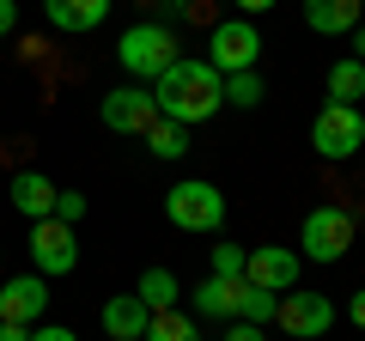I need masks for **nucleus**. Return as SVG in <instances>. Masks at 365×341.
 <instances>
[{
  "instance_id": "nucleus-1",
  "label": "nucleus",
  "mask_w": 365,
  "mask_h": 341,
  "mask_svg": "<svg viewBox=\"0 0 365 341\" xmlns=\"http://www.w3.org/2000/svg\"><path fill=\"white\" fill-rule=\"evenodd\" d=\"M153 98H158V116L165 122H207L213 110L225 104V79L213 73L207 61H195V55H177V61L165 67V73L153 79Z\"/></svg>"
},
{
  "instance_id": "nucleus-2",
  "label": "nucleus",
  "mask_w": 365,
  "mask_h": 341,
  "mask_svg": "<svg viewBox=\"0 0 365 341\" xmlns=\"http://www.w3.org/2000/svg\"><path fill=\"white\" fill-rule=\"evenodd\" d=\"M165 220L177 232H220L225 225V195L207 177H182L177 189H165Z\"/></svg>"
},
{
  "instance_id": "nucleus-3",
  "label": "nucleus",
  "mask_w": 365,
  "mask_h": 341,
  "mask_svg": "<svg viewBox=\"0 0 365 341\" xmlns=\"http://www.w3.org/2000/svg\"><path fill=\"white\" fill-rule=\"evenodd\" d=\"M116 61L128 67L134 79H158L170 61H177V31L170 25H134V31H122V43H116Z\"/></svg>"
},
{
  "instance_id": "nucleus-4",
  "label": "nucleus",
  "mask_w": 365,
  "mask_h": 341,
  "mask_svg": "<svg viewBox=\"0 0 365 341\" xmlns=\"http://www.w3.org/2000/svg\"><path fill=\"white\" fill-rule=\"evenodd\" d=\"M256 55H262L256 19H220V25L207 31V67H213L220 79H225V73H250Z\"/></svg>"
},
{
  "instance_id": "nucleus-5",
  "label": "nucleus",
  "mask_w": 365,
  "mask_h": 341,
  "mask_svg": "<svg viewBox=\"0 0 365 341\" xmlns=\"http://www.w3.org/2000/svg\"><path fill=\"white\" fill-rule=\"evenodd\" d=\"M311 146L323 158H353L365 146V116H359V104H323L317 110V122H311Z\"/></svg>"
},
{
  "instance_id": "nucleus-6",
  "label": "nucleus",
  "mask_w": 365,
  "mask_h": 341,
  "mask_svg": "<svg viewBox=\"0 0 365 341\" xmlns=\"http://www.w3.org/2000/svg\"><path fill=\"white\" fill-rule=\"evenodd\" d=\"M353 250V213L347 208H311L304 213V256L311 263H341Z\"/></svg>"
},
{
  "instance_id": "nucleus-7",
  "label": "nucleus",
  "mask_w": 365,
  "mask_h": 341,
  "mask_svg": "<svg viewBox=\"0 0 365 341\" xmlns=\"http://www.w3.org/2000/svg\"><path fill=\"white\" fill-rule=\"evenodd\" d=\"M98 116H104L110 134H146L158 122V98H153V86H116L98 104Z\"/></svg>"
},
{
  "instance_id": "nucleus-8",
  "label": "nucleus",
  "mask_w": 365,
  "mask_h": 341,
  "mask_svg": "<svg viewBox=\"0 0 365 341\" xmlns=\"http://www.w3.org/2000/svg\"><path fill=\"white\" fill-rule=\"evenodd\" d=\"M31 263H37V275H43V280L73 275V263H79L73 225H61V220H37V225H31Z\"/></svg>"
},
{
  "instance_id": "nucleus-9",
  "label": "nucleus",
  "mask_w": 365,
  "mask_h": 341,
  "mask_svg": "<svg viewBox=\"0 0 365 341\" xmlns=\"http://www.w3.org/2000/svg\"><path fill=\"white\" fill-rule=\"evenodd\" d=\"M274 323L287 329L292 341H317V335H329V323H335V305H329L323 292H280Z\"/></svg>"
},
{
  "instance_id": "nucleus-10",
  "label": "nucleus",
  "mask_w": 365,
  "mask_h": 341,
  "mask_svg": "<svg viewBox=\"0 0 365 341\" xmlns=\"http://www.w3.org/2000/svg\"><path fill=\"white\" fill-rule=\"evenodd\" d=\"M244 280L262 292H292L299 287V250H280V244H256L244 256Z\"/></svg>"
},
{
  "instance_id": "nucleus-11",
  "label": "nucleus",
  "mask_w": 365,
  "mask_h": 341,
  "mask_svg": "<svg viewBox=\"0 0 365 341\" xmlns=\"http://www.w3.org/2000/svg\"><path fill=\"white\" fill-rule=\"evenodd\" d=\"M49 311V280L43 275H13L6 287H0V323H37V317Z\"/></svg>"
},
{
  "instance_id": "nucleus-12",
  "label": "nucleus",
  "mask_w": 365,
  "mask_h": 341,
  "mask_svg": "<svg viewBox=\"0 0 365 341\" xmlns=\"http://www.w3.org/2000/svg\"><path fill=\"white\" fill-rule=\"evenodd\" d=\"M55 195H61V189H55L43 170H19V177H13V208L25 213L31 225H37V220H55Z\"/></svg>"
},
{
  "instance_id": "nucleus-13",
  "label": "nucleus",
  "mask_w": 365,
  "mask_h": 341,
  "mask_svg": "<svg viewBox=\"0 0 365 341\" xmlns=\"http://www.w3.org/2000/svg\"><path fill=\"white\" fill-rule=\"evenodd\" d=\"M43 13H49L55 31H98L110 19V0H43Z\"/></svg>"
},
{
  "instance_id": "nucleus-14",
  "label": "nucleus",
  "mask_w": 365,
  "mask_h": 341,
  "mask_svg": "<svg viewBox=\"0 0 365 341\" xmlns=\"http://www.w3.org/2000/svg\"><path fill=\"white\" fill-rule=\"evenodd\" d=\"M304 25L317 37H341V31L365 25V19H359V0H304Z\"/></svg>"
},
{
  "instance_id": "nucleus-15",
  "label": "nucleus",
  "mask_w": 365,
  "mask_h": 341,
  "mask_svg": "<svg viewBox=\"0 0 365 341\" xmlns=\"http://www.w3.org/2000/svg\"><path fill=\"white\" fill-rule=\"evenodd\" d=\"M146 317H153V311H146L134 292H122V299L104 305V335H110V341H140V335H146Z\"/></svg>"
},
{
  "instance_id": "nucleus-16",
  "label": "nucleus",
  "mask_w": 365,
  "mask_h": 341,
  "mask_svg": "<svg viewBox=\"0 0 365 341\" xmlns=\"http://www.w3.org/2000/svg\"><path fill=\"white\" fill-rule=\"evenodd\" d=\"M237 305H244V280L207 275L195 287V317H237Z\"/></svg>"
},
{
  "instance_id": "nucleus-17",
  "label": "nucleus",
  "mask_w": 365,
  "mask_h": 341,
  "mask_svg": "<svg viewBox=\"0 0 365 341\" xmlns=\"http://www.w3.org/2000/svg\"><path fill=\"white\" fill-rule=\"evenodd\" d=\"M140 341H201V323L189 311H177V305H170V311H153L146 317V335Z\"/></svg>"
},
{
  "instance_id": "nucleus-18",
  "label": "nucleus",
  "mask_w": 365,
  "mask_h": 341,
  "mask_svg": "<svg viewBox=\"0 0 365 341\" xmlns=\"http://www.w3.org/2000/svg\"><path fill=\"white\" fill-rule=\"evenodd\" d=\"M134 299H140L146 311H170V305H177V275H170V268H146L140 287H134Z\"/></svg>"
},
{
  "instance_id": "nucleus-19",
  "label": "nucleus",
  "mask_w": 365,
  "mask_h": 341,
  "mask_svg": "<svg viewBox=\"0 0 365 341\" xmlns=\"http://www.w3.org/2000/svg\"><path fill=\"white\" fill-rule=\"evenodd\" d=\"M365 98V61H335L329 67V104H353Z\"/></svg>"
},
{
  "instance_id": "nucleus-20",
  "label": "nucleus",
  "mask_w": 365,
  "mask_h": 341,
  "mask_svg": "<svg viewBox=\"0 0 365 341\" xmlns=\"http://www.w3.org/2000/svg\"><path fill=\"white\" fill-rule=\"evenodd\" d=\"M146 146H153V158H182V153H189V128L158 116L153 128H146Z\"/></svg>"
},
{
  "instance_id": "nucleus-21",
  "label": "nucleus",
  "mask_w": 365,
  "mask_h": 341,
  "mask_svg": "<svg viewBox=\"0 0 365 341\" xmlns=\"http://www.w3.org/2000/svg\"><path fill=\"white\" fill-rule=\"evenodd\" d=\"M262 98H268V86H262V73H256V67H250V73H225V104L256 110Z\"/></svg>"
},
{
  "instance_id": "nucleus-22",
  "label": "nucleus",
  "mask_w": 365,
  "mask_h": 341,
  "mask_svg": "<svg viewBox=\"0 0 365 341\" xmlns=\"http://www.w3.org/2000/svg\"><path fill=\"white\" fill-rule=\"evenodd\" d=\"M274 311H280V292H262V287H250L244 280V305H237V323H274Z\"/></svg>"
},
{
  "instance_id": "nucleus-23",
  "label": "nucleus",
  "mask_w": 365,
  "mask_h": 341,
  "mask_svg": "<svg viewBox=\"0 0 365 341\" xmlns=\"http://www.w3.org/2000/svg\"><path fill=\"white\" fill-rule=\"evenodd\" d=\"M244 256H250V250H237V244H213V275L244 280Z\"/></svg>"
},
{
  "instance_id": "nucleus-24",
  "label": "nucleus",
  "mask_w": 365,
  "mask_h": 341,
  "mask_svg": "<svg viewBox=\"0 0 365 341\" xmlns=\"http://www.w3.org/2000/svg\"><path fill=\"white\" fill-rule=\"evenodd\" d=\"M55 220H61V225L86 220V195H79V189H61V195H55Z\"/></svg>"
},
{
  "instance_id": "nucleus-25",
  "label": "nucleus",
  "mask_w": 365,
  "mask_h": 341,
  "mask_svg": "<svg viewBox=\"0 0 365 341\" xmlns=\"http://www.w3.org/2000/svg\"><path fill=\"white\" fill-rule=\"evenodd\" d=\"M31 341H79L67 323H49V329H31Z\"/></svg>"
},
{
  "instance_id": "nucleus-26",
  "label": "nucleus",
  "mask_w": 365,
  "mask_h": 341,
  "mask_svg": "<svg viewBox=\"0 0 365 341\" xmlns=\"http://www.w3.org/2000/svg\"><path fill=\"white\" fill-rule=\"evenodd\" d=\"M19 31V0H0V37H13Z\"/></svg>"
},
{
  "instance_id": "nucleus-27",
  "label": "nucleus",
  "mask_w": 365,
  "mask_h": 341,
  "mask_svg": "<svg viewBox=\"0 0 365 341\" xmlns=\"http://www.w3.org/2000/svg\"><path fill=\"white\" fill-rule=\"evenodd\" d=\"M225 341H262V329L256 323H232V329H225Z\"/></svg>"
},
{
  "instance_id": "nucleus-28",
  "label": "nucleus",
  "mask_w": 365,
  "mask_h": 341,
  "mask_svg": "<svg viewBox=\"0 0 365 341\" xmlns=\"http://www.w3.org/2000/svg\"><path fill=\"white\" fill-rule=\"evenodd\" d=\"M232 6H237V13H244V19H256V13H268L274 0H232Z\"/></svg>"
},
{
  "instance_id": "nucleus-29",
  "label": "nucleus",
  "mask_w": 365,
  "mask_h": 341,
  "mask_svg": "<svg viewBox=\"0 0 365 341\" xmlns=\"http://www.w3.org/2000/svg\"><path fill=\"white\" fill-rule=\"evenodd\" d=\"M0 341H31V329L25 323H0Z\"/></svg>"
},
{
  "instance_id": "nucleus-30",
  "label": "nucleus",
  "mask_w": 365,
  "mask_h": 341,
  "mask_svg": "<svg viewBox=\"0 0 365 341\" xmlns=\"http://www.w3.org/2000/svg\"><path fill=\"white\" fill-rule=\"evenodd\" d=\"M353 61H365V25H353Z\"/></svg>"
},
{
  "instance_id": "nucleus-31",
  "label": "nucleus",
  "mask_w": 365,
  "mask_h": 341,
  "mask_svg": "<svg viewBox=\"0 0 365 341\" xmlns=\"http://www.w3.org/2000/svg\"><path fill=\"white\" fill-rule=\"evenodd\" d=\"M353 323H359V329H365V287H359V292H353Z\"/></svg>"
},
{
  "instance_id": "nucleus-32",
  "label": "nucleus",
  "mask_w": 365,
  "mask_h": 341,
  "mask_svg": "<svg viewBox=\"0 0 365 341\" xmlns=\"http://www.w3.org/2000/svg\"><path fill=\"white\" fill-rule=\"evenodd\" d=\"M359 19H365V0H359Z\"/></svg>"
}]
</instances>
